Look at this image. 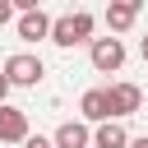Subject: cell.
Here are the masks:
<instances>
[{
  "label": "cell",
  "instance_id": "obj_1",
  "mask_svg": "<svg viewBox=\"0 0 148 148\" xmlns=\"http://www.w3.org/2000/svg\"><path fill=\"white\" fill-rule=\"evenodd\" d=\"M51 42H56L60 51H69V46H79V42L92 46V14H88V9H69V14H60V18L51 23Z\"/></svg>",
  "mask_w": 148,
  "mask_h": 148
},
{
  "label": "cell",
  "instance_id": "obj_8",
  "mask_svg": "<svg viewBox=\"0 0 148 148\" xmlns=\"http://www.w3.org/2000/svg\"><path fill=\"white\" fill-rule=\"evenodd\" d=\"M51 143H56V148H92V125H83V120H65V125H56Z\"/></svg>",
  "mask_w": 148,
  "mask_h": 148
},
{
  "label": "cell",
  "instance_id": "obj_5",
  "mask_svg": "<svg viewBox=\"0 0 148 148\" xmlns=\"http://www.w3.org/2000/svg\"><path fill=\"white\" fill-rule=\"evenodd\" d=\"M32 139V130H28V111H18V106H0V143H28Z\"/></svg>",
  "mask_w": 148,
  "mask_h": 148
},
{
  "label": "cell",
  "instance_id": "obj_12",
  "mask_svg": "<svg viewBox=\"0 0 148 148\" xmlns=\"http://www.w3.org/2000/svg\"><path fill=\"white\" fill-rule=\"evenodd\" d=\"M23 148H56V143H51V139H42V134H32V139H28Z\"/></svg>",
  "mask_w": 148,
  "mask_h": 148
},
{
  "label": "cell",
  "instance_id": "obj_10",
  "mask_svg": "<svg viewBox=\"0 0 148 148\" xmlns=\"http://www.w3.org/2000/svg\"><path fill=\"white\" fill-rule=\"evenodd\" d=\"M92 148H130V130L120 120H106L92 130Z\"/></svg>",
  "mask_w": 148,
  "mask_h": 148
},
{
  "label": "cell",
  "instance_id": "obj_4",
  "mask_svg": "<svg viewBox=\"0 0 148 148\" xmlns=\"http://www.w3.org/2000/svg\"><path fill=\"white\" fill-rule=\"evenodd\" d=\"M106 106H111V120H125L143 106V88L139 83H111L106 88Z\"/></svg>",
  "mask_w": 148,
  "mask_h": 148
},
{
  "label": "cell",
  "instance_id": "obj_15",
  "mask_svg": "<svg viewBox=\"0 0 148 148\" xmlns=\"http://www.w3.org/2000/svg\"><path fill=\"white\" fill-rule=\"evenodd\" d=\"M139 56H143V60H148V37H143V42H139Z\"/></svg>",
  "mask_w": 148,
  "mask_h": 148
},
{
  "label": "cell",
  "instance_id": "obj_14",
  "mask_svg": "<svg viewBox=\"0 0 148 148\" xmlns=\"http://www.w3.org/2000/svg\"><path fill=\"white\" fill-rule=\"evenodd\" d=\"M130 148H148V134H143V139H130Z\"/></svg>",
  "mask_w": 148,
  "mask_h": 148
},
{
  "label": "cell",
  "instance_id": "obj_3",
  "mask_svg": "<svg viewBox=\"0 0 148 148\" xmlns=\"http://www.w3.org/2000/svg\"><path fill=\"white\" fill-rule=\"evenodd\" d=\"M88 60H92L97 74H116V69L125 65V42H120V37H92Z\"/></svg>",
  "mask_w": 148,
  "mask_h": 148
},
{
  "label": "cell",
  "instance_id": "obj_6",
  "mask_svg": "<svg viewBox=\"0 0 148 148\" xmlns=\"http://www.w3.org/2000/svg\"><path fill=\"white\" fill-rule=\"evenodd\" d=\"M51 23H56V18H51L46 9H28V14H18V18H14V28H18V37H23V42H42V37L51 42Z\"/></svg>",
  "mask_w": 148,
  "mask_h": 148
},
{
  "label": "cell",
  "instance_id": "obj_2",
  "mask_svg": "<svg viewBox=\"0 0 148 148\" xmlns=\"http://www.w3.org/2000/svg\"><path fill=\"white\" fill-rule=\"evenodd\" d=\"M0 74L9 79V88H37L42 74H46V65H42V56H32V51H14V56L0 65Z\"/></svg>",
  "mask_w": 148,
  "mask_h": 148
},
{
  "label": "cell",
  "instance_id": "obj_11",
  "mask_svg": "<svg viewBox=\"0 0 148 148\" xmlns=\"http://www.w3.org/2000/svg\"><path fill=\"white\" fill-rule=\"evenodd\" d=\"M9 18H18V9H14V0H0V28H5Z\"/></svg>",
  "mask_w": 148,
  "mask_h": 148
},
{
  "label": "cell",
  "instance_id": "obj_9",
  "mask_svg": "<svg viewBox=\"0 0 148 148\" xmlns=\"http://www.w3.org/2000/svg\"><path fill=\"white\" fill-rule=\"evenodd\" d=\"M134 18H139V5H134V0H116V5H106V28H111V37L125 32V28H134Z\"/></svg>",
  "mask_w": 148,
  "mask_h": 148
},
{
  "label": "cell",
  "instance_id": "obj_13",
  "mask_svg": "<svg viewBox=\"0 0 148 148\" xmlns=\"http://www.w3.org/2000/svg\"><path fill=\"white\" fill-rule=\"evenodd\" d=\"M5 92H9V79L0 74V106H5Z\"/></svg>",
  "mask_w": 148,
  "mask_h": 148
},
{
  "label": "cell",
  "instance_id": "obj_7",
  "mask_svg": "<svg viewBox=\"0 0 148 148\" xmlns=\"http://www.w3.org/2000/svg\"><path fill=\"white\" fill-rule=\"evenodd\" d=\"M79 116H83V125H106L111 120V106H106V88H88L83 97H79Z\"/></svg>",
  "mask_w": 148,
  "mask_h": 148
}]
</instances>
